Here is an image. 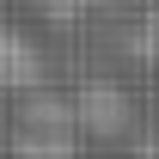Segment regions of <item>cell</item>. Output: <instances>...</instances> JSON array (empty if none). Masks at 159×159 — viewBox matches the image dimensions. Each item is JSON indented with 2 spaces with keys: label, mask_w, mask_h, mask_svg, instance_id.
Segmentation results:
<instances>
[{
  "label": "cell",
  "mask_w": 159,
  "mask_h": 159,
  "mask_svg": "<svg viewBox=\"0 0 159 159\" xmlns=\"http://www.w3.org/2000/svg\"><path fill=\"white\" fill-rule=\"evenodd\" d=\"M74 129H86V135H122L129 129V98H122L110 80H86L74 98Z\"/></svg>",
  "instance_id": "1"
},
{
  "label": "cell",
  "mask_w": 159,
  "mask_h": 159,
  "mask_svg": "<svg viewBox=\"0 0 159 159\" xmlns=\"http://www.w3.org/2000/svg\"><path fill=\"white\" fill-rule=\"evenodd\" d=\"M0 86L6 92H37L43 86V49L19 31H0Z\"/></svg>",
  "instance_id": "2"
},
{
  "label": "cell",
  "mask_w": 159,
  "mask_h": 159,
  "mask_svg": "<svg viewBox=\"0 0 159 159\" xmlns=\"http://www.w3.org/2000/svg\"><path fill=\"white\" fill-rule=\"evenodd\" d=\"M12 153H25V159H67V153H80V129H25L12 141Z\"/></svg>",
  "instance_id": "3"
},
{
  "label": "cell",
  "mask_w": 159,
  "mask_h": 159,
  "mask_svg": "<svg viewBox=\"0 0 159 159\" xmlns=\"http://www.w3.org/2000/svg\"><path fill=\"white\" fill-rule=\"evenodd\" d=\"M25 98H31V104H25V129H74V104H67V98L43 92V86L25 92Z\"/></svg>",
  "instance_id": "4"
},
{
  "label": "cell",
  "mask_w": 159,
  "mask_h": 159,
  "mask_svg": "<svg viewBox=\"0 0 159 159\" xmlns=\"http://www.w3.org/2000/svg\"><path fill=\"white\" fill-rule=\"evenodd\" d=\"M122 49H129L135 61H147V67H159V6H147V19L122 37Z\"/></svg>",
  "instance_id": "5"
},
{
  "label": "cell",
  "mask_w": 159,
  "mask_h": 159,
  "mask_svg": "<svg viewBox=\"0 0 159 159\" xmlns=\"http://www.w3.org/2000/svg\"><path fill=\"white\" fill-rule=\"evenodd\" d=\"M37 6H43V12H49V19H55V25H74L80 12H92L98 0H37Z\"/></svg>",
  "instance_id": "6"
}]
</instances>
